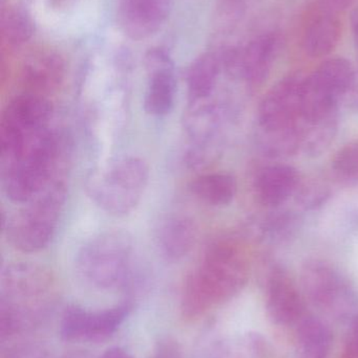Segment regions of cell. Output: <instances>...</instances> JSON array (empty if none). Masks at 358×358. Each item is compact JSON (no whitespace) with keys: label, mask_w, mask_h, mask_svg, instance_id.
Returning <instances> with one entry per match:
<instances>
[{"label":"cell","mask_w":358,"mask_h":358,"mask_svg":"<svg viewBox=\"0 0 358 358\" xmlns=\"http://www.w3.org/2000/svg\"><path fill=\"white\" fill-rule=\"evenodd\" d=\"M59 144L52 126L27 132L0 145L2 189L11 201L33 199L50 181Z\"/></svg>","instance_id":"6da1fadb"},{"label":"cell","mask_w":358,"mask_h":358,"mask_svg":"<svg viewBox=\"0 0 358 358\" xmlns=\"http://www.w3.org/2000/svg\"><path fill=\"white\" fill-rule=\"evenodd\" d=\"M247 281V265L230 242H216L204 254L199 267L187 278L181 310L185 319L204 315L210 307L239 294Z\"/></svg>","instance_id":"7a4b0ae2"},{"label":"cell","mask_w":358,"mask_h":358,"mask_svg":"<svg viewBox=\"0 0 358 358\" xmlns=\"http://www.w3.org/2000/svg\"><path fill=\"white\" fill-rule=\"evenodd\" d=\"M149 173V165L141 157H120L88 174L86 194L106 214L128 216L142 200Z\"/></svg>","instance_id":"3957f363"},{"label":"cell","mask_w":358,"mask_h":358,"mask_svg":"<svg viewBox=\"0 0 358 358\" xmlns=\"http://www.w3.org/2000/svg\"><path fill=\"white\" fill-rule=\"evenodd\" d=\"M65 200L64 183L53 179L6 221V235L11 245L29 254L46 248L56 234Z\"/></svg>","instance_id":"277c9868"},{"label":"cell","mask_w":358,"mask_h":358,"mask_svg":"<svg viewBox=\"0 0 358 358\" xmlns=\"http://www.w3.org/2000/svg\"><path fill=\"white\" fill-rule=\"evenodd\" d=\"M134 240L125 229H107L88 240L77 255L76 266L84 281L109 289L123 283L132 264Z\"/></svg>","instance_id":"5b68a950"},{"label":"cell","mask_w":358,"mask_h":358,"mask_svg":"<svg viewBox=\"0 0 358 358\" xmlns=\"http://www.w3.org/2000/svg\"><path fill=\"white\" fill-rule=\"evenodd\" d=\"M130 309L132 306L128 303L98 311L71 305L65 309L61 320V338L71 343L105 342L128 319Z\"/></svg>","instance_id":"8992f818"},{"label":"cell","mask_w":358,"mask_h":358,"mask_svg":"<svg viewBox=\"0 0 358 358\" xmlns=\"http://www.w3.org/2000/svg\"><path fill=\"white\" fill-rule=\"evenodd\" d=\"M305 77L292 73L280 80L265 94L259 106V125L263 130L284 129L301 119V98Z\"/></svg>","instance_id":"52a82bcc"},{"label":"cell","mask_w":358,"mask_h":358,"mask_svg":"<svg viewBox=\"0 0 358 358\" xmlns=\"http://www.w3.org/2000/svg\"><path fill=\"white\" fill-rule=\"evenodd\" d=\"M145 67L147 88L144 109L153 117H163L174 108L177 79L172 57L162 48H153L146 55Z\"/></svg>","instance_id":"ba28073f"},{"label":"cell","mask_w":358,"mask_h":358,"mask_svg":"<svg viewBox=\"0 0 358 358\" xmlns=\"http://www.w3.org/2000/svg\"><path fill=\"white\" fill-rule=\"evenodd\" d=\"M174 0H119L118 22L130 39L140 41L157 34L170 12Z\"/></svg>","instance_id":"9c48e42d"},{"label":"cell","mask_w":358,"mask_h":358,"mask_svg":"<svg viewBox=\"0 0 358 358\" xmlns=\"http://www.w3.org/2000/svg\"><path fill=\"white\" fill-rule=\"evenodd\" d=\"M301 281L308 298L326 308L338 304L347 294L346 286L338 271L329 263L319 259L304 263Z\"/></svg>","instance_id":"30bf717a"},{"label":"cell","mask_w":358,"mask_h":358,"mask_svg":"<svg viewBox=\"0 0 358 358\" xmlns=\"http://www.w3.org/2000/svg\"><path fill=\"white\" fill-rule=\"evenodd\" d=\"M266 306L269 317L277 325H292L302 317V296L294 280L282 268H275L269 277Z\"/></svg>","instance_id":"8fae6325"},{"label":"cell","mask_w":358,"mask_h":358,"mask_svg":"<svg viewBox=\"0 0 358 358\" xmlns=\"http://www.w3.org/2000/svg\"><path fill=\"white\" fill-rule=\"evenodd\" d=\"M281 50L277 33L263 34L240 48V76L252 85H262L270 75L273 63Z\"/></svg>","instance_id":"7c38bea8"},{"label":"cell","mask_w":358,"mask_h":358,"mask_svg":"<svg viewBox=\"0 0 358 358\" xmlns=\"http://www.w3.org/2000/svg\"><path fill=\"white\" fill-rule=\"evenodd\" d=\"M342 36V22L336 13L323 6L307 18L302 34V48L312 58L328 56L338 46Z\"/></svg>","instance_id":"4fadbf2b"},{"label":"cell","mask_w":358,"mask_h":358,"mask_svg":"<svg viewBox=\"0 0 358 358\" xmlns=\"http://www.w3.org/2000/svg\"><path fill=\"white\" fill-rule=\"evenodd\" d=\"M198 229L193 219L184 215H170L159 223L156 244L166 260L179 261L195 248Z\"/></svg>","instance_id":"5bb4252c"},{"label":"cell","mask_w":358,"mask_h":358,"mask_svg":"<svg viewBox=\"0 0 358 358\" xmlns=\"http://www.w3.org/2000/svg\"><path fill=\"white\" fill-rule=\"evenodd\" d=\"M64 73V61L58 54L42 52L29 57L22 66L21 77L27 92L46 96L60 86Z\"/></svg>","instance_id":"9a60e30c"},{"label":"cell","mask_w":358,"mask_h":358,"mask_svg":"<svg viewBox=\"0 0 358 358\" xmlns=\"http://www.w3.org/2000/svg\"><path fill=\"white\" fill-rule=\"evenodd\" d=\"M1 282L8 296L31 299L48 292L53 280L44 267L32 263H15L4 269Z\"/></svg>","instance_id":"2e32d148"},{"label":"cell","mask_w":358,"mask_h":358,"mask_svg":"<svg viewBox=\"0 0 358 358\" xmlns=\"http://www.w3.org/2000/svg\"><path fill=\"white\" fill-rule=\"evenodd\" d=\"M298 185L300 176L296 168L273 165L259 174L254 189L261 203L269 208H277L298 191Z\"/></svg>","instance_id":"e0dca14e"},{"label":"cell","mask_w":358,"mask_h":358,"mask_svg":"<svg viewBox=\"0 0 358 358\" xmlns=\"http://www.w3.org/2000/svg\"><path fill=\"white\" fill-rule=\"evenodd\" d=\"M223 69L224 65L220 52H205L195 59L187 76L191 102L210 98Z\"/></svg>","instance_id":"ac0fdd59"},{"label":"cell","mask_w":358,"mask_h":358,"mask_svg":"<svg viewBox=\"0 0 358 358\" xmlns=\"http://www.w3.org/2000/svg\"><path fill=\"white\" fill-rule=\"evenodd\" d=\"M191 194L210 206H226L237 195V185L233 176L226 173L205 174L195 178L189 187Z\"/></svg>","instance_id":"d6986e66"},{"label":"cell","mask_w":358,"mask_h":358,"mask_svg":"<svg viewBox=\"0 0 358 358\" xmlns=\"http://www.w3.org/2000/svg\"><path fill=\"white\" fill-rule=\"evenodd\" d=\"M267 345L263 336L254 332L233 334L216 342L207 358H265Z\"/></svg>","instance_id":"ffe728a7"},{"label":"cell","mask_w":358,"mask_h":358,"mask_svg":"<svg viewBox=\"0 0 358 358\" xmlns=\"http://www.w3.org/2000/svg\"><path fill=\"white\" fill-rule=\"evenodd\" d=\"M330 328L317 317H307L298 329V348L304 358H327L332 347Z\"/></svg>","instance_id":"44dd1931"},{"label":"cell","mask_w":358,"mask_h":358,"mask_svg":"<svg viewBox=\"0 0 358 358\" xmlns=\"http://www.w3.org/2000/svg\"><path fill=\"white\" fill-rule=\"evenodd\" d=\"M312 73L325 87L340 99L354 84V69L350 61L344 58L327 59Z\"/></svg>","instance_id":"7402d4cb"},{"label":"cell","mask_w":358,"mask_h":358,"mask_svg":"<svg viewBox=\"0 0 358 358\" xmlns=\"http://www.w3.org/2000/svg\"><path fill=\"white\" fill-rule=\"evenodd\" d=\"M35 31L33 19L29 14L17 6H10L1 10L0 33L6 45L18 48L27 43Z\"/></svg>","instance_id":"603a6c76"},{"label":"cell","mask_w":358,"mask_h":358,"mask_svg":"<svg viewBox=\"0 0 358 358\" xmlns=\"http://www.w3.org/2000/svg\"><path fill=\"white\" fill-rule=\"evenodd\" d=\"M303 130L301 149L309 157H321L331 146L338 134V121L336 113L315 123Z\"/></svg>","instance_id":"cb8c5ba5"},{"label":"cell","mask_w":358,"mask_h":358,"mask_svg":"<svg viewBox=\"0 0 358 358\" xmlns=\"http://www.w3.org/2000/svg\"><path fill=\"white\" fill-rule=\"evenodd\" d=\"M302 134L298 124L284 129H261V148L271 157L292 155L301 148Z\"/></svg>","instance_id":"d4e9b609"},{"label":"cell","mask_w":358,"mask_h":358,"mask_svg":"<svg viewBox=\"0 0 358 358\" xmlns=\"http://www.w3.org/2000/svg\"><path fill=\"white\" fill-rule=\"evenodd\" d=\"M300 227V217L296 213L285 210L267 217L263 223V233L273 243H284L296 237Z\"/></svg>","instance_id":"484cf974"},{"label":"cell","mask_w":358,"mask_h":358,"mask_svg":"<svg viewBox=\"0 0 358 358\" xmlns=\"http://www.w3.org/2000/svg\"><path fill=\"white\" fill-rule=\"evenodd\" d=\"M332 170L343 180H357L358 143L346 145L338 151L332 161Z\"/></svg>","instance_id":"4316f807"},{"label":"cell","mask_w":358,"mask_h":358,"mask_svg":"<svg viewBox=\"0 0 358 358\" xmlns=\"http://www.w3.org/2000/svg\"><path fill=\"white\" fill-rule=\"evenodd\" d=\"M329 196L327 187L319 183L304 185L298 196V201L305 208H315L322 206Z\"/></svg>","instance_id":"83f0119b"},{"label":"cell","mask_w":358,"mask_h":358,"mask_svg":"<svg viewBox=\"0 0 358 358\" xmlns=\"http://www.w3.org/2000/svg\"><path fill=\"white\" fill-rule=\"evenodd\" d=\"M345 357L346 358H358V317L353 322L346 343H345Z\"/></svg>","instance_id":"f1b7e54d"},{"label":"cell","mask_w":358,"mask_h":358,"mask_svg":"<svg viewBox=\"0 0 358 358\" xmlns=\"http://www.w3.org/2000/svg\"><path fill=\"white\" fill-rule=\"evenodd\" d=\"M354 0H321V6L330 12L338 14L352 6Z\"/></svg>","instance_id":"f546056e"},{"label":"cell","mask_w":358,"mask_h":358,"mask_svg":"<svg viewBox=\"0 0 358 358\" xmlns=\"http://www.w3.org/2000/svg\"><path fill=\"white\" fill-rule=\"evenodd\" d=\"M100 358H134L130 353H128L125 349L120 347H113L105 351Z\"/></svg>","instance_id":"4dcf8cb0"},{"label":"cell","mask_w":358,"mask_h":358,"mask_svg":"<svg viewBox=\"0 0 358 358\" xmlns=\"http://www.w3.org/2000/svg\"><path fill=\"white\" fill-rule=\"evenodd\" d=\"M351 29H352L353 40L358 50V6L353 8L350 17Z\"/></svg>","instance_id":"1f68e13d"},{"label":"cell","mask_w":358,"mask_h":358,"mask_svg":"<svg viewBox=\"0 0 358 358\" xmlns=\"http://www.w3.org/2000/svg\"><path fill=\"white\" fill-rule=\"evenodd\" d=\"M357 102H358V101H357Z\"/></svg>","instance_id":"d6a6232c"}]
</instances>
